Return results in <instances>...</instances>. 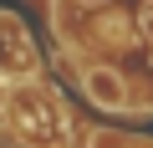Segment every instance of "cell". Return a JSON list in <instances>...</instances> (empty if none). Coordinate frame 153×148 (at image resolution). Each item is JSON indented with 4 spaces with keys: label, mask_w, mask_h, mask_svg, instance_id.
Listing matches in <instances>:
<instances>
[{
    "label": "cell",
    "mask_w": 153,
    "mask_h": 148,
    "mask_svg": "<svg viewBox=\"0 0 153 148\" xmlns=\"http://www.w3.org/2000/svg\"><path fill=\"white\" fill-rule=\"evenodd\" d=\"M41 77V46L26 31L16 10H0V87L10 82H36Z\"/></svg>",
    "instance_id": "cell-2"
},
{
    "label": "cell",
    "mask_w": 153,
    "mask_h": 148,
    "mask_svg": "<svg viewBox=\"0 0 153 148\" xmlns=\"http://www.w3.org/2000/svg\"><path fill=\"white\" fill-rule=\"evenodd\" d=\"M87 148H153L148 138H123V133H112V128H92L87 133Z\"/></svg>",
    "instance_id": "cell-4"
},
{
    "label": "cell",
    "mask_w": 153,
    "mask_h": 148,
    "mask_svg": "<svg viewBox=\"0 0 153 148\" xmlns=\"http://www.w3.org/2000/svg\"><path fill=\"white\" fill-rule=\"evenodd\" d=\"M76 87H82V97L97 107V112H138V97H133V82L123 77L117 66L107 61H87L82 71H76Z\"/></svg>",
    "instance_id": "cell-3"
},
{
    "label": "cell",
    "mask_w": 153,
    "mask_h": 148,
    "mask_svg": "<svg viewBox=\"0 0 153 148\" xmlns=\"http://www.w3.org/2000/svg\"><path fill=\"white\" fill-rule=\"evenodd\" d=\"M82 5H92V10H97V5H107V0H82Z\"/></svg>",
    "instance_id": "cell-5"
},
{
    "label": "cell",
    "mask_w": 153,
    "mask_h": 148,
    "mask_svg": "<svg viewBox=\"0 0 153 148\" xmlns=\"http://www.w3.org/2000/svg\"><path fill=\"white\" fill-rule=\"evenodd\" d=\"M0 107H5L10 133L26 148H71V138H76L61 92L51 82H41V77L36 82H10L5 92H0Z\"/></svg>",
    "instance_id": "cell-1"
}]
</instances>
